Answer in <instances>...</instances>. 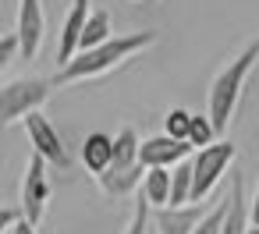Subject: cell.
<instances>
[{"mask_svg":"<svg viewBox=\"0 0 259 234\" xmlns=\"http://www.w3.org/2000/svg\"><path fill=\"white\" fill-rule=\"evenodd\" d=\"M156 43V32L153 29H142V32H117L110 43L89 50V54H78L68 68H61L54 75V85L64 89V85H78V82H93V78H103L107 71L121 68L124 61H132L135 54L149 50Z\"/></svg>","mask_w":259,"mask_h":234,"instance_id":"1","label":"cell"},{"mask_svg":"<svg viewBox=\"0 0 259 234\" xmlns=\"http://www.w3.org/2000/svg\"><path fill=\"white\" fill-rule=\"evenodd\" d=\"M255 61H259V39H248V43L217 71V78H213V85H209V110H206L209 121H213V128H217V135H224L227 124L234 121V110H238L245 78L252 75Z\"/></svg>","mask_w":259,"mask_h":234,"instance_id":"2","label":"cell"},{"mask_svg":"<svg viewBox=\"0 0 259 234\" xmlns=\"http://www.w3.org/2000/svg\"><path fill=\"white\" fill-rule=\"evenodd\" d=\"M50 92H54V78H39V75L4 82L0 85V124H15L25 121L29 114H39Z\"/></svg>","mask_w":259,"mask_h":234,"instance_id":"3","label":"cell"},{"mask_svg":"<svg viewBox=\"0 0 259 234\" xmlns=\"http://www.w3.org/2000/svg\"><path fill=\"white\" fill-rule=\"evenodd\" d=\"M234 156H238V146H234L231 138H220V142H213V146H206V149H199V153L192 156V170H195L192 202H195V206H202V202L209 199V192L224 181V174L231 170Z\"/></svg>","mask_w":259,"mask_h":234,"instance_id":"4","label":"cell"},{"mask_svg":"<svg viewBox=\"0 0 259 234\" xmlns=\"http://www.w3.org/2000/svg\"><path fill=\"white\" fill-rule=\"evenodd\" d=\"M47 206H50V163L29 153L25 177H22V213L32 227H39L47 216Z\"/></svg>","mask_w":259,"mask_h":234,"instance_id":"5","label":"cell"},{"mask_svg":"<svg viewBox=\"0 0 259 234\" xmlns=\"http://www.w3.org/2000/svg\"><path fill=\"white\" fill-rule=\"evenodd\" d=\"M192 156H195V149L188 142H178V138H170L163 131L142 138V149H139V160H142L146 170H174L178 163H185Z\"/></svg>","mask_w":259,"mask_h":234,"instance_id":"6","label":"cell"},{"mask_svg":"<svg viewBox=\"0 0 259 234\" xmlns=\"http://www.w3.org/2000/svg\"><path fill=\"white\" fill-rule=\"evenodd\" d=\"M22 124H25V135H29V146H32L36 156H43V160L54 163V167H68V163H71V156H68V149H64V138L57 135V128H54L43 114H29Z\"/></svg>","mask_w":259,"mask_h":234,"instance_id":"7","label":"cell"},{"mask_svg":"<svg viewBox=\"0 0 259 234\" xmlns=\"http://www.w3.org/2000/svg\"><path fill=\"white\" fill-rule=\"evenodd\" d=\"M93 0H71V11L64 18V29L57 36V71L68 68L78 54H82V36H85V25H89V15H93Z\"/></svg>","mask_w":259,"mask_h":234,"instance_id":"8","label":"cell"},{"mask_svg":"<svg viewBox=\"0 0 259 234\" xmlns=\"http://www.w3.org/2000/svg\"><path fill=\"white\" fill-rule=\"evenodd\" d=\"M43 29H47V18H43V0H18V39H22V57L32 61L43 46Z\"/></svg>","mask_w":259,"mask_h":234,"instance_id":"9","label":"cell"},{"mask_svg":"<svg viewBox=\"0 0 259 234\" xmlns=\"http://www.w3.org/2000/svg\"><path fill=\"white\" fill-rule=\"evenodd\" d=\"M206 202L202 206H167V209H153V230L156 234H195V227L206 216Z\"/></svg>","mask_w":259,"mask_h":234,"instance_id":"10","label":"cell"},{"mask_svg":"<svg viewBox=\"0 0 259 234\" xmlns=\"http://www.w3.org/2000/svg\"><path fill=\"white\" fill-rule=\"evenodd\" d=\"M78 156H82V167H85L93 177H103V174L114 167V135H107V131H89V135L82 138Z\"/></svg>","mask_w":259,"mask_h":234,"instance_id":"11","label":"cell"},{"mask_svg":"<svg viewBox=\"0 0 259 234\" xmlns=\"http://www.w3.org/2000/svg\"><path fill=\"white\" fill-rule=\"evenodd\" d=\"M252 230V199H245V177H231V195H227V216H224V234H248Z\"/></svg>","mask_w":259,"mask_h":234,"instance_id":"12","label":"cell"},{"mask_svg":"<svg viewBox=\"0 0 259 234\" xmlns=\"http://www.w3.org/2000/svg\"><path fill=\"white\" fill-rule=\"evenodd\" d=\"M146 167L139 163V167H132V170H107L103 177H96V184H100V192L103 195H110V199H124V195H132L142 181H146Z\"/></svg>","mask_w":259,"mask_h":234,"instance_id":"13","label":"cell"},{"mask_svg":"<svg viewBox=\"0 0 259 234\" xmlns=\"http://www.w3.org/2000/svg\"><path fill=\"white\" fill-rule=\"evenodd\" d=\"M139 149H142V138L135 135L132 124H124V128L114 135V167H110V170H132V167H139V163H142V160H139Z\"/></svg>","mask_w":259,"mask_h":234,"instance_id":"14","label":"cell"},{"mask_svg":"<svg viewBox=\"0 0 259 234\" xmlns=\"http://www.w3.org/2000/svg\"><path fill=\"white\" fill-rule=\"evenodd\" d=\"M170 195H174V174L170 170H149L146 181H142V199L153 209H167Z\"/></svg>","mask_w":259,"mask_h":234,"instance_id":"15","label":"cell"},{"mask_svg":"<svg viewBox=\"0 0 259 234\" xmlns=\"http://www.w3.org/2000/svg\"><path fill=\"white\" fill-rule=\"evenodd\" d=\"M117 32H114V25H110V15L107 11H93L89 15V25H85V36H82V54H89V50H96V46H103V43H110Z\"/></svg>","mask_w":259,"mask_h":234,"instance_id":"16","label":"cell"},{"mask_svg":"<svg viewBox=\"0 0 259 234\" xmlns=\"http://www.w3.org/2000/svg\"><path fill=\"white\" fill-rule=\"evenodd\" d=\"M192 117H195L192 110H185V107H170L167 117H163V135H170V138H178V142H188Z\"/></svg>","mask_w":259,"mask_h":234,"instance_id":"17","label":"cell"},{"mask_svg":"<svg viewBox=\"0 0 259 234\" xmlns=\"http://www.w3.org/2000/svg\"><path fill=\"white\" fill-rule=\"evenodd\" d=\"M213 142H220V138H217V128H213L209 114H195V117H192V131H188V146L199 153V149H206V146H213Z\"/></svg>","mask_w":259,"mask_h":234,"instance_id":"18","label":"cell"},{"mask_svg":"<svg viewBox=\"0 0 259 234\" xmlns=\"http://www.w3.org/2000/svg\"><path fill=\"white\" fill-rule=\"evenodd\" d=\"M124 234H153V206H149L146 199H139L135 216H132V223H128Z\"/></svg>","mask_w":259,"mask_h":234,"instance_id":"19","label":"cell"},{"mask_svg":"<svg viewBox=\"0 0 259 234\" xmlns=\"http://www.w3.org/2000/svg\"><path fill=\"white\" fill-rule=\"evenodd\" d=\"M224 216H227V199L217 202V206L202 216V223L195 227V234H224Z\"/></svg>","mask_w":259,"mask_h":234,"instance_id":"20","label":"cell"},{"mask_svg":"<svg viewBox=\"0 0 259 234\" xmlns=\"http://www.w3.org/2000/svg\"><path fill=\"white\" fill-rule=\"evenodd\" d=\"M18 54H22V39H18V32H4V39H0V68H11Z\"/></svg>","mask_w":259,"mask_h":234,"instance_id":"21","label":"cell"},{"mask_svg":"<svg viewBox=\"0 0 259 234\" xmlns=\"http://www.w3.org/2000/svg\"><path fill=\"white\" fill-rule=\"evenodd\" d=\"M18 223H25V213H18L15 206H4V209H0V234H11Z\"/></svg>","mask_w":259,"mask_h":234,"instance_id":"22","label":"cell"},{"mask_svg":"<svg viewBox=\"0 0 259 234\" xmlns=\"http://www.w3.org/2000/svg\"><path fill=\"white\" fill-rule=\"evenodd\" d=\"M252 227H259V184L252 192Z\"/></svg>","mask_w":259,"mask_h":234,"instance_id":"23","label":"cell"},{"mask_svg":"<svg viewBox=\"0 0 259 234\" xmlns=\"http://www.w3.org/2000/svg\"><path fill=\"white\" fill-rule=\"evenodd\" d=\"M11 234H36V227H32V223H29V220H25V223H18V227H15V230H11Z\"/></svg>","mask_w":259,"mask_h":234,"instance_id":"24","label":"cell"},{"mask_svg":"<svg viewBox=\"0 0 259 234\" xmlns=\"http://www.w3.org/2000/svg\"><path fill=\"white\" fill-rule=\"evenodd\" d=\"M248 234H259V227H252V230H248Z\"/></svg>","mask_w":259,"mask_h":234,"instance_id":"25","label":"cell"}]
</instances>
